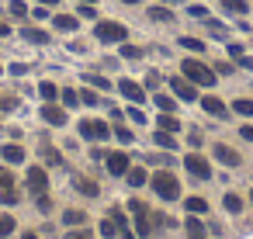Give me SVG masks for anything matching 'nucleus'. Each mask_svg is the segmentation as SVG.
Here are the masks:
<instances>
[{"label":"nucleus","instance_id":"obj_14","mask_svg":"<svg viewBox=\"0 0 253 239\" xmlns=\"http://www.w3.org/2000/svg\"><path fill=\"white\" fill-rule=\"evenodd\" d=\"M73 187H77L80 194H87V198H97V194H101V187H97L90 177H73Z\"/></svg>","mask_w":253,"mask_h":239},{"label":"nucleus","instance_id":"obj_22","mask_svg":"<svg viewBox=\"0 0 253 239\" xmlns=\"http://www.w3.org/2000/svg\"><path fill=\"white\" fill-rule=\"evenodd\" d=\"M187 239H205V225L198 218H187Z\"/></svg>","mask_w":253,"mask_h":239},{"label":"nucleus","instance_id":"obj_17","mask_svg":"<svg viewBox=\"0 0 253 239\" xmlns=\"http://www.w3.org/2000/svg\"><path fill=\"white\" fill-rule=\"evenodd\" d=\"M21 35H25L28 42H35V45H45V42H49V35L39 32V28H21Z\"/></svg>","mask_w":253,"mask_h":239},{"label":"nucleus","instance_id":"obj_20","mask_svg":"<svg viewBox=\"0 0 253 239\" xmlns=\"http://www.w3.org/2000/svg\"><path fill=\"white\" fill-rule=\"evenodd\" d=\"M42 159H45V163H52V166H59V163H63V156H59V149H56V146H42Z\"/></svg>","mask_w":253,"mask_h":239},{"label":"nucleus","instance_id":"obj_33","mask_svg":"<svg viewBox=\"0 0 253 239\" xmlns=\"http://www.w3.org/2000/svg\"><path fill=\"white\" fill-rule=\"evenodd\" d=\"M14 232V218L11 215H0V236H11Z\"/></svg>","mask_w":253,"mask_h":239},{"label":"nucleus","instance_id":"obj_21","mask_svg":"<svg viewBox=\"0 0 253 239\" xmlns=\"http://www.w3.org/2000/svg\"><path fill=\"white\" fill-rule=\"evenodd\" d=\"M187 211H191V215H205V211H208V201H205V198H187Z\"/></svg>","mask_w":253,"mask_h":239},{"label":"nucleus","instance_id":"obj_52","mask_svg":"<svg viewBox=\"0 0 253 239\" xmlns=\"http://www.w3.org/2000/svg\"><path fill=\"white\" fill-rule=\"evenodd\" d=\"M167 4H180V0H167Z\"/></svg>","mask_w":253,"mask_h":239},{"label":"nucleus","instance_id":"obj_16","mask_svg":"<svg viewBox=\"0 0 253 239\" xmlns=\"http://www.w3.org/2000/svg\"><path fill=\"white\" fill-rule=\"evenodd\" d=\"M0 156H4L7 163H21V159H25V149L11 142V146H4V149H0Z\"/></svg>","mask_w":253,"mask_h":239},{"label":"nucleus","instance_id":"obj_55","mask_svg":"<svg viewBox=\"0 0 253 239\" xmlns=\"http://www.w3.org/2000/svg\"><path fill=\"white\" fill-rule=\"evenodd\" d=\"M0 73H4V70H0Z\"/></svg>","mask_w":253,"mask_h":239},{"label":"nucleus","instance_id":"obj_40","mask_svg":"<svg viewBox=\"0 0 253 239\" xmlns=\"http://www.w3.org/2000/svg\"><path fill=\"white\" fill-rule=\"evenodd\" d=\"M18 108V97H0V111H14Z\"/></svg>","mask_w":253,"mask_h":239},{"label":"nucleus","instance_id":"obj_6","mask_svg":"<svg viewBox=\"0 0 253 239\" xmlns=\"http://www.w3.org/2000/svg\"><path fill=\"white\" fill-rule=\"evenodd\" d=\"M80 135H84V139L101 142V139H108V135H111V128H108L104 121H97V118H87V121H80Z\"/></svg>","mask_w":253,"mask_h":239},{"label":"nucleus","instance_id":"obj_25","mask_svg":"<svg viewBox=\"0 0 253 239\" xmlns=\"http://www.w3.org/2000/svg\"><path fill=\"white\" fill-rule=\"evenodd\" d=\"M222 7L232 11V14H246V11H250V7H246V0H222Z\"/></svg>","mask_w":253,"mask_h":239},{"label":"nucleus","instance_id":"obj_2","mask_svg":"<svg viewBox=\"0 0 253 239\" xmlns=\"http://www.w3.org/2000/svg\"><path fill=\"white\" fill-rule=\"evenodd\" d=\"M153 191H156L163 201H177V198H180V184H177V177L167 173V170L153 177Z\"/></svg>","mask_w":253,"mask_h":239},{"label":"nucleus","instance_id":"obj_30","mask_svg":"<svg viewBox=\"0 0 253 239\" xmlns=\"http://www.w3.org/2000/svg\"><path fill=\"white\" fill-rule=\"evenodd\" d=\"M149 18H153V21H170L173 14H170L167 7H149Z\"/></svg>","mask_w":253,"mask_h":239},{"label":"nucleus","instance_id":"obj_23","mask_svg":"<svg viewBox=\"0 0 253 239\" xmlns=\"http://www.w3.org/2000/svg\"><path fill=\"white\" fill-rule=\"evenodd\" d=\"M39 94H42V97H45V101H49V104H52V101H56V97H59V87H56V83H49V80H45V83H42V87H39Z\"/></svg>","mask_w":253,"mask_h":239},{"label":"nucleus","instance_id":"obj_10","mask_svg":"<svg viewBox=\"0 0 253 239\" xmlns=\"http://www.w3.org/2000/svg\"><path fill=\"white\" fill-rule=\"evenodd\" d=\"M170 87H173V94H177L180 101H194V97H198V90H194L191 80H170Z\"/></svg>","mask_w":253,"mask_h":239},{"label":"nucleus","instance_id":"obj_43","mask_svg":"<svg viewBox=\"0 0 253 239\" xmlns=\"http://www.w3.org/2000/svg\"><path fill=\"white\" fill-rule=\"evenodd\" d=\"M80 101H84V104H97V94H94V90H84Z\"/></svg>","mask_w":253,"mask_h":239},{"label":"nucleus","instance_id":"obj_1","mask_svg":"<svg viewBox=\"0 0 253 239\" xmlns=\"http://www.w3.org/2000/svg\"><path fill=\"white\" fill-rule=\"evenodd\" d=\"M184 77H187L191 83H201V87H211V83H215V70H208V66L198 63V59H184Z\"/></svg>","mask_w":253,"mask_h":239},{"label":"nucleus","instance_id":"obj_26","mask_svg":"<svg viewBox=\"0 0 253 239\" xmlns=\"http://www.w3.org/2000/svg\"><path fill=\"white\" fill-rule=\"evenodd\" d=\"M56 28H59V32H73V28H77V18H70V14H59V18H56Z\"/></svg>","mask_w":253,"mask_h":239},{"label":"nucleus","instance_id":"obj_29","mask_svg":"<svg viewBox=\"0 0 253 239\" xmlns=\"http://www.w3.org/2000/svg\"><path fill=\"white\" fill-rule=\"evenodd\" d=\"M232 111H236V115H253V101H246V97H239V101L232 104Z\"/></svg>","mask_w":253,"mask_h":239},{"label":"nucleus","instance_id":"obj_35","mask_svg":"<svg viewBox=\"0 0 253 239\" xmlns=\"http://www.w3.org/2000/svg\"><path fill=\"white\" fill-rule=\"evenodd\" d=\"M156 108H160V111H173V97H167V94H156Z\"/></svg>","mask_w":253,"mask_h":239},{"label":"nucleus","instance_id":"obj_3","mask_svg":"<svg viewBox=\"0 0 253 239\" xmlns=\"http://www.w3.org/2000/svg\"><path fill=\"white\" fill-rule=\"evenodd\" d=\"M94 35H97L104 45H111V42H125V39H128V28H125V25H118V21H97Z\"/></svg>","mask_w":253,"mask_h":239},{"label":"nucleus","instance_id":"obj_39","mask_svg":"<svg viewBox=\"0 0 253 239\" xmlns=\"http://www.w3.org/2000/svg\"><path fill=\"white\" fill-rule=\"evenodd\" d=\"M122 56H125V59H139L142 49H135V45H122Z\"/></svg>","mask_w":253,"mask_h":239},{"label":"nucleus","instance_id":"obj_4","mask_svg":"<svg viewBox=\"0 0 253 239\" xmlns=\"http://www.w3.org/2000/svg\"><path fill=\"white\" fill-rule=\"evenodd\" d=\"M0 204H18V191H14V173L7 166H0Z\"/></svg>","mask_w":253,"mask_h":239},{"label":"nucleus","instance_id":"obj_32","mask_svg":"<svg viewBox=\"0 0 253 239\" xmlns=\"http://www.w3.org/2000/svg\"><path fill=\"white\" fill-rule=\"evenodd\" d=\"M118 229H122V225H118L115 218H104V222H101V236H115Z\"/></svg>","mask_w":253,"mask_h":239},{"label":"nucleus","instance_id":"obj_5","mask_svg":"<svg viewBox=\"0 0 253 239\" xmlns=\"http://www.w3.org/2000/svg\"><path fill=\"white\" fill-rule=\"evenodd\" d=\"M25 187H28L32 194H45V191H49V173H45L42 166H28V177H25Z\"/></svg>","mask_w":253,"mask_h":239},{"label":"nucleus","instance_id":"obj_42","mask_svg":"<svg viewBox=\"0 0 253 239\" xmlns=\"http://www.w3.org/2000/svg\"><path fill=\"white\" fill-rule=\"evenodd\" d=\"M128 118H132V121H135V125H142V121H146V115H142V111H139V108H128Z\"/></svg>","mask_w":253,"mask_h":239},{"label":"nucleus","instance_id":"obj_18","mask_svg":"<svg viewBox=\"0 0 253 239\" xmlns=\"http://www.w3.org/2000/svg\"><path fill=\"white\" fill-rule=\"evenodd\" d=\"M160 128H163V132H177V128H180V121H177L170 111H163V115H160Z\"/></svg>","mask_w":253,"mask_h":239},{"label":"nucleus","instance_id":"obj_27","mask_svg":"<svg viewBox=\"0 0 253 239\" xmlns=\"http://www.w3.org/2000/svg\"><path fill=\"white\" fill-rule=\"evenodd\" d=\"M128 184H132V187H142V184H146V170L132 166V170H128Z\"/></svg>","mask_w":253,"mask_h":239},{"label":"nucleus","instance_id":"obj_54","mask_svg":"<svg viewBox=\"0 0 253 239\" xmlns=\"http://www.w3.org/2000/svg\"><path fill=\"white\" fill-rule=\"evenodd\" d=\"M250 201H253V194H250Z\"/></svg>","mask_w":253,"mask_h":239},{"label":"nucleus","instance_id":"obj_28","mask_svg":"<svg viewBox=\"0 0 253 239\" xmlns=\"http://www.w3.org/2000/svg\"><path fill=\"white\" fill-rule=\"evenodd\" d=\"M180 45H184V49H191V52H205V42H201V39H187V35H184V39H180Z\"/></svg>","mask_w":253,"mask_h":239},{"label":"nucleus","instance_id":"obj_8","mask_svg":"<svg viewBox=\"0 0 253 239\" xmlns=\"http://www.w3.org/2000/svg\"><path fill=\"white\" fill-rule=\"evenodd\" d=\"M132 215H135V229H139V236H149V232H153V222H149V208H146L142 201H132Z\"/></svg>","mask_w":253,"mask_h":239},{"label":"nucleus","instance_id":"obj_41","mask_svg":"<svg viewBox=\"0 0 253 239\" xmlns=\"http://www.w3.org/2000/svg\"><path fill=\"white\" fill-rule=\"evenodd\" d=\"M115 135H118V142H132V132H128L125 125H118V128H115Z\"/></svg>","mask_w":253,"mask_h":239},{"label":"nucleus","instance_id":"obj_36","mask_svg":"<svg viewBox=\"0 0 253 239\" xmlns=\"http://www.w3.org/2000/svg\"><path fill=\"white\" fill-rule=\"evenodd\" d=\"M225 211H243V201L236 194H225Z\"/></svg>","mask_w":253,"mask_h":239},{"label":"nucleus","instance_id":"obj_13","mask_svg":"<svg viewBox=\"0 0 253 239\" xmlns=\"http://www.w3.org/2000/svg\"><path fill=\"white\" fill-rule=\"evenodd\" d=\"M201 108H205L208 115H215V118H225V115H229V108H225L218 97H201Z\"/></svg>","mask_w":253,"mask_h":239},{"label":"nucleus","instance_id":"obj_19","mask_svg":"<svg viewBox=\"0 0 253 239\" xmlns=\"http://www.w3.org/2000/svg\"><path fill=\"white\" fill-rule=\"evenodd\" d=\"M156 146H163V149H173V146H177L173 132H163V128H156Z\"/></svg>","mask_w":253,"mask_h":239},{"label":"nucleus","instance_id":"obj_50","mask_svg":"<svg viewBox=\"0 0 253 239\" xmlns=\"http://www.w3.org/2000/svg\"><path fill=\"white\" fill-rule=\"evenodd\" d=\"M21 239H39V236H35V232H25V236H21Z\"/></svg>","mask_w":253,"mask_h":239},{"label":"nucleus","instance_id":"obj_31","mask_svg":"<svg viewBox=\"0 0 253 239\" xmlns=\"http://www.w3.org/2000/svg\"><path fill=\"white\" fill-rule=\"evenodd\" d=\"M87 83H94L97 90H111V83H108L104 77H97V73H87Z\"/></svg>","mask_w":253,"mask_h":239},{"label":"nucleus","instance_id":"obj_51","mask_svg":"<svg viewBox=\"0 0 253 239\" xmlns=\"http://www.w3.org/2000/svg\"><path fill=\"white\" fill-rule=\"evenodd\" d=\"M122 4H139V0H122Z\"/></svg>","mask_w":253,"mask_h":239},{"label":"nucleus","instance_id":"obj_49","mask_svg":"<svg viewBox=\"0 0 253 239\" xmlns=\"http://www.w3.org/2000/svg\"><path fill=\"white\" fill-rule=\"evenodd\" d=\"M39 4H49V7H56V4H59V0H39Z\"/></svg>","mask_w":253,"mask_h":239},{"label":"nucleus","instance_id":"obj_24","mask_svg":"<svg viewBox=\"0 0 253 239\" xmlns=\"http://www.w3.org/2000/svg\"><path fill=\"white\" fill-rule=\"evenodd\" d=\"M63 222H66V225H73V229H77V225H84V222H87V215H84V211H73V208H70V211H66V215H63Z\"/></svg>","mask_w":253,"mask_h":239},{"label":"nucleus","instance_id":"obj_11","mask_svg":"<svg viewBox=\"0 0 253 239\" xmlns=\"http://www.w3.org/2000/svg\"><path fill=\"white\" fill-rule=\"evenodd\" d=\"M42 118H45L49 125H56V128H59V125H66V111H63V108H56V104H49V101H45V108H42Z\"/></svg>","mask_w":253,"mask_h":239},{"label":"nucleus","instance_id":"obj_9","mask_svg":"<svg viewBox=\"0 0 253 239\" xmlns=\"http://www.w3.org/2000/svg\"><path fill=\"white\" fill-rule=\"evenodd\" d=\"M118 90H122L128 101H135V104H139V101H146V90H142L135 80H118Z\"/></svg>","mask_w":253,"mask_h":239},{"label":"nucleus","instance_id":"obj_38","mask_svg":"<svg viewBox=\"0 0 253 239\" xmlns=\"http://www.w3.org/2000/svg\"><path fill=\"white\" fill-rule=\"evenodd\" d=\"M208 32H211L215 39H225V25H218V21H208Z\"/></svg>","mask_w":253,"mask_h":239},{"label":"nucleus","instance_id":"obj_47","mask_svg":"<svg viewBox=\"0 0 253 239\" xmlns=\"http://www.w3.org/2000/svg\"><path fill=\"white\" fill-rule=\"evenodd\" d=\"M4 35H11V28H7L4 21H0V39H4Z\"/></svg>","mask_w":253,"mask_h":239},{"label":"nucleus","instance_id":"obj_46","mask_svg":"<svg viewBox=\"0 0 253 239\" xmlns=\"http://www.w3.org/2000/svg\"><path fill=\"white\" fill-rule=\"evenodd\" d=\"M239 66H246V70H253V56H239Z\"/></svg>","mask_w":253,"mask_h":239},{"label":"nucleus","instance_id":"obj_15","mask_svg":"<svg viewBox=\"0 0 253 239\" xmlns=\"http://www.w3.org/2000/svg\"><path fill=\"white\" fill-rule=\"evenodd\" d=\"M215 159H222L225 166H239V153L229 146H215Z\"/></svg>","mask_w":253,"mask_h":239},{"label":"nucleus","instance_id":"obj_34","mask_svg":"<svg viewBox=\"0 0 253 239\" xmlns=\"http://www.w3.org/2000/svg\"><path fill=\"white\" fill-rule=\"evenodd\" d=\"M63 104H66V108H77V104H80V94H77V90H63Z\"/></svg>","mask_w":253,"mask_h":239},{"label":"nucleus","instance_id":"obj_12","mask_svg":"<svg viewBox=\"0 0 253 239\" xmlns=\"http://www.w3.org/2000/svg\"><path fill=\"white\" fill-rule=\"evenodd\" d=\"M108 170H111L115 177L128 173V156H125V153H108Z\"/></svg>","mask_w":253,"mask_h":239},{"label":"nucleus","instance_id":"obj_45","mask_svg":"<svg viewBox=\"0 0 253 239\" xmlns=\"http://www.w3.org/2000/svg\"><path fill=\"white\" fill-rule=\"evenodd\" d=\"M239 135H243L246 142H253V125H243V128H239Z\"/></svg>","mask_w":253,"mask_h":239},{"label":"nucleus","instance_id":"obj_48","mask_svg":"<svg viewBox=\"0 0 253 239\" xmlns=\"http://www.w3.org/2000/svg\"><path fill=\"white\" fill-rule=\"evenodd\" d=\"M70 239H87V232H73V236H70Z\"/></svg>","mask_w":253,"mask_h":239},{"label":"nucleus","instance_id":"obj_44","mask_svg":"<svg viewBox=\"0 0 253 239\" xmlns=\"http://www.w3.org/2000/svg\"><path fill=\"white\" fill-rule=\"evenodd\" d=\"M80 14H84V18H97V11H94V4H84V7H80Z\"/></svg>","mask_w":253,"mask_h":239},{"label":"nucleus","instance_id":"obj_7","mask_svg":"<svg viewBox=\"0 0 253 239\" xmlns=\"http://www.w3.org/2000/svg\"><path fill=\"white\" fill-rule=\"evenodd\" d=\"M184 166H187V173H191V177H198V180H208V177H211L208 159H205V156H198V153H191V156L184 159Z\"/></svg>","mask_w":253,"mask_h":239},{"label":"nucleus","instance_id":"obj_37","mask_svg":"<svg viewBox=\"0 0 253 239\" xmlns=\"http://www.w3.org/2000/svg\"><path fill=\"white\" fill-rule=\"evenodd\" d=\"M11 14H14V18H25V14H28L25 0H14V4H11Z\"/></svg>","mask_w":253,"mask_h":239},{"label":"nucleus","instance_id":"obj_53","mask_svg":"<svg viewBox=\"0 0 253 239\" xmlns=\"http://www.w3.org/2000/svg\"><path fill=\"white\" fill-rule=\"evenodd\" d=\"M80 4H94V0H80Z\"/></svg>","mask_w":253,"mask_h":239}]
</instances>
